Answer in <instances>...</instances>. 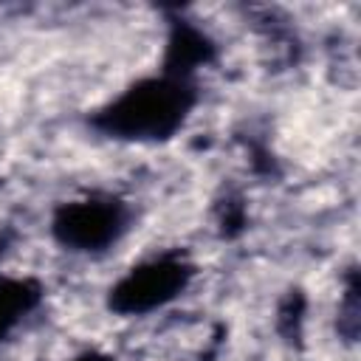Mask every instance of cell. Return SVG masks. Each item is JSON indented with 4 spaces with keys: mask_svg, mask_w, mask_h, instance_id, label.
Listing matches in <instances>:
<instances>
[{
    "mask_svg": "<svg viewBox=\"0 0 361 361\" xmlns=\"http://www.w3.org/2000/svg\"><path fill=\"white\" fill-rule=\"evenodd\" d=\"M183 87L169 82H147L124 93L107 113L110 130L141 138H158L178 127L183 116Z\"/></svg>",
    "mask_w": 361,
    "mask_h": 361,
    "instance_id": "6da1fadb",
    "label": "cell"
},
{
    "mask_svg": "<svg viewBox=\"0 0 361 361\" xmlns=\"http://www.w3.org/2000/svg\"><path fill=\"white\" fill-rule=\"evenodd\" d=\"M183 288V265L178 262H149L133 271L118 288H116V307L118 310H149L164 305L175 296V290Z\"/></svg>",
    "mask_w": 361,
    "mask_h": 361,
    "instance_id": "7a4b0ae2",
    "label": "cell"
},
{
    "mask_svg": "<svg viewBox=\"0 0 361 361\" xmlns=\"http://www.w3.org/2000/svg\"><path fill=\"white\" fill-rule=\"evenodd\" d=\"M118 226H121L118 209L99 203V200L73 203V206L62 209V214L56 217V234L62 237V243H71V245L87 248V251L110 243L116 237Z\"/></svg>",
    "mask_w": 361,
    "mask_h": 361,
    "instance_id": "3957f363",
    "label": "cell"
}]
</instances>
